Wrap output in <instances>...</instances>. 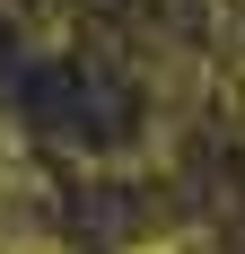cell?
<instances>
[{"label": "cell", "instance_id": "cell-1", "mask_svg": "<svg viewBox=\"0 0 245 254\" xmlns=\"http://www.w3.org/2000/svg\"><path fill=\"white\" fill-rule=\"evenodd\" d=\"M0 254H70V246H61V228H44L35 210H18V219H0Z\"/></svg>", "mask_w": 245, "mask_h": 254}, {"label": "cell", "instance_id": "cell-2", "mask_svg": "<svg viewBox=\"0 0 245 254\" xmlns=\"http://www.w3.org/2000/svg\"><path fill=\"white\" fill-rule=\"evenodd\" d=\"M122 254H210L193 228H167V237H140V246H122Z\"/></svg>", "mask_w": 245, "mask_h": 254}, {"label": "cell", "instance_id": "cell-3", "mask_svg": "<svg viewBox=\"0 0 245 254\" xmlns=\"http://www.w3.org/2000/svg\"><path fill=\"white\" fill-rule=\"evenodd\" d=\"M219 105H228V114H237V123H245V62H237V70H228V88H219Z\"/></svg>", "mask_w": 245, "mask_h": 254}]
</instances>
